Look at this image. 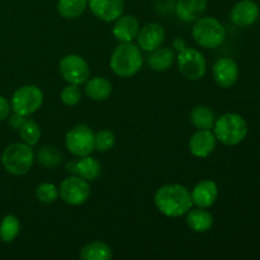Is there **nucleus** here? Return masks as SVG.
<instances>
[{"mask_svg":"<svg viewBox=\"0 0 260 260\" xmlns=\"http://www.w3.org/2000/svg\"><path fill=\"white\" fill-rule=\"evenodd\" d=\"M61 102L68 107H74L80 102L81 91L79 89V85L75 84H69L61 91Z\"/></svg>","mask_w":260,"mask_h":260,"instance_id":"31","label":"nucleus"},{"mask_svg":"<svg viewBox=\"0 0 260 260\" xmlns=\"http://www.w3.org/2000/svg\"><path fill=\"white\" fill-rule=\"evenodd\" d=\"M173 47H174V50H177L178 52H180V51L184 50V48L187 47V43H185V41L183 40V38L177 37L173 41Z\"/></svg>","mask_w":260,"mask_h":260,"instance_id":"34","label":"nucleus"},{"mask_svg":"<svg viewBox=\"0 0 260 260\" xmlns=\"http://www.w3.org/2000/svg\"><path fill=\"white\" fill-rule=\"evenodd\" d=\"M60 152L52 146H45L38 151V160L47 168H55L61 162Z\"/></svg>","mask_w":260,"mask_h":260,"instance_id":"30","label":"nucleus"},{"mask_svg":"<svg viewBox=\"0 0 260 260\" xmlns=\"http://www.w3.org/2000/svg\"><path fill=\"white\" fill-rule=\"evenodd\" d=\"M140 30L139 20L134 15H121L116 19L113 27V36L119 42H132Z\"/></svg>","mask_w":260,"mask_h":260,"instance_id":"18","label":"nucleus"},{"mask_svg":"<svg viewBox=\"0 0 260 260\" xmlns=\"http://www.w3.org/2000/svg\"><path fill=\"white\" fill-rule=\"evenodd\" d=\"M33 162H35V152H33L32 146L25 142H15V144L9 145L3 151V168L12 175L20 177V175L27 174L32 169Z\"/></svg>","mask_w":260,"mask_h":260,"instance_id":"4","label":"nucleus"},{"mask_svg":"<svg viewBox=\"0 0 260 260\" xmlns=\"http://www.w3.org/2000/svg\"><path fill=\"white\" fill-rule=\"evenodd\" d=\"M213 79L221 88H231L239 79V66L231 57L217 60L212 69Z\"/></svg>","mask_w":260,"mask_h":260,"instance_id":"11","label":"nucleus"},{"mask_svg":"<svg viewBox=\"0 0 260 260\" xmlns=\"http://www.w3.org/2000/svg\"><path fill=\"white\" fill-rule=\"evenodd\" d=\"M65 145L74 156H88L94 151V132L85 124L74 126L66 134Z\"/></svg>","mask_w":260,"mask_h":260,"instance_id":"8","label":"nucleus"},{"mask_svg":"<svg viewBox=\"0 0 260 260\" xmlns=\"http://www.w3.org/2000/svg\"><path fill=\"white\" fill-rule=\"evenodd\" d=\"M215 136L221 144L228 146H236L245 140L248 135V123L236 113L222 114L215 122Z\"/></svg>","mask_w":260,"mask_h":260,"instance_id":"3","label":"nucleus"},{"mask_svg":"<svg viewBox=\"0 0 260 260\" xmlns=\"http://www.w3.org/2000/svg\"><path fill=\"white\" fill-rule=\"evenodd\" d=\"M20 230V222L14 215H7L0 222V239L3 243L15 240Z\"/></svg>","mask_w":260,"mask_h":260,"instance_id":"27","label":"nucleus"},{"mask_svg":"<svg viewBox=\"0 0 260 260\" xmlns=\"http://www.w3.org/2000/svg\"><path fill=\"white\" fill-rule=\"evenodd\" d=\"M23 119H24V117L19 116V114H17V113H14V114H13V116L9 118L10 126H12L14 129H18V128H19L20 124H22Z\"/></svg>","mask_w":260,"mask_h":260,"instance_id":"33","label":"nucleus"},{"mask_svg":"<svg viewBox=\"0 0 260 260\" xmlns=\"http://www.w3.org/2000/svg\"><path fill=\"white\" fill-rule=\"evenodd\" d=\"M80 258L84 260H109L112 259V249L106 243L93 241L81 248Z\"/></svg>","mask_w":260,"mask_h":260,"instance_id":"23","label":"nucleus"},{"mask_svg":"<svg viewBox=\"0 0 260 260\" xmlns=\"http://www.w3.org/2000/svg\"><path fill=\"white\" fill-rule=\"evenodd\" d=\"M259 7L253 0H241L231 9V22L238 27H249L259 18Z\"/></svg>","mask_w":260,"mask_h":260,"instance_id":"15","label":"nucleus"},{"mask_svg":"<svg viewBox=\"0 0 260 260\" xmlns=\"http://www.w3.org/2000/svg\"><path fill=\"white\" fill-rule=\"evenodd\" d=\"M58 196L65 203L70 206H80L89 200L90 187L88 180L79 175L69 177L61 183Z\"/></svg>","mask_w":260,"mask_h":260,"instance_id":"9","label":"nucleus"},{"mask_svg":"<svg viewBox=\"0 0 260 260\" xmlns=\"http://www.w3.org/2000/svg\"><path fill=\"white\" fill-rule=\"evenodd\" d=\"M73 174L79 175L86 180H95L101 174V164L90 155L83 156L79 161H74Z\"/></svg>","mask_w":260,"mask_h":260,"instance_id":"21","label":"nucleus"},{"mask_svg":"<svg viewBox=\"0 0 260 260\" xmlns=\"http://www.w3.org/2000/svg\"><path fill=\"white\" fill-rule=\"evenodd\" d=\"M190 122L198 129H211L215 126V114L207 107H196L190 113Z\"/></svg>","mask_w":260,"mask_h":260,"instance_id":"25","label":"nucleus"},{"mask_svg":"<svg viewBox=\"0 0 260 260\" xmlns=\"http://www.w3.org/2000/svg\"><path fill=\"white\" fill-rule=\"evenodd\" d=\"M36 198L40 202L50 205L58 198V188L52 183H42L36 188Z\"/></svg>","mask_w":260,"mask_h":260,"instance_id":"29","label":"nucleus"},{"mask_svg":"<svg viewBox=\"0 0 260 260\" xmlns=\"http://www.w3.org/2000/svg\"><path fill=\"white\" fill-rule=\"evenodd\" d=\"M60 73L69 84L81 85L88 81L90 69H89L88 62L81 56L73 53V55L65 56L60 61Z\"/></svg>","mask_w":260,"mask_h":260,"instance_id":"10","label":"nucleus"},{"mask_svg":"<svg viewBox=\"0 0 260 260\" xmlns=\"http://www.w3.org/2000/svg\"><path fill=\"white\" fill-rule=\"evenodd\" d=\"M112 71L121 78H131L142 68V53L139 46L122 42L112 53L109 61Z\"/></svg>","mask_w":260,"mask_h":260,"instance_id":"2","label":"nucleus"},{"mask_svg":"<svg viewBox=\"0 0 260 260\" xmlns=\"http://www.w3.org/2000/svg\"><path fill=\"white\" fill-rule=\"evenodd\" d=\"M218 196V188L213 180H202L193 188L190 193L193 205L201 208H208L215 205Z\"/></svg>","mask_w":260,"mask_h":260,"instance_id":"16","label":"nucleus"},{"mask_svg":"<svg viewBox=\"0 0 260 260\" xmlns=\"http://www.w3.org/2000/svg\"><path fill=\"white\" fill-rule=\"evenodd\" d=\"M137 45L141 50L152 52L156 48L161 47L165 40V29L159 23H149L139 30L137 35Z\"/></svg>","mask_w":260,"mask_h":260,"instance_id":"12","label":"nucleus"},{"mask_svg":"<svg viewBox=\"0 0 260 260\" xmlns=\"http://www.w3.org/2000/svg\"><path fill=\"white\" fill-rule=\"evenodd\" d=\"M90 12L103 22H113L123 14L124 0H88Z\"/></svg>","mask_w":260,"mask_h":260,"instance_id":"13","label":"nucleus"},{"mask_svg":"<svg viewBox=\"0 0 260 260\" xmlns=\"http://www.w3.org/2000/svg\"><path fill=\"white\" fill-rule=\"evenodd\" d=\"M113 91V86L108 79L103 76H95V78L88 79L85 83V93L93 101H106L111 96Z\"/></svg>","mask_w":260,"mask_h":260,"instance_id":"19","label":"nucleus"},{"mask_svg":"<svg viewBox=\"0 0 260 260\" xmlns=\"http://www.w3.org/2000/svg\"><path fill=\"white\" fill-rule=\"evenodd\" d=\"M178 69L184 78L189 80H200L203 78L207 70V62L201 51L196 48L185 47L178 52L177 57Z\"/></svg>","mask_w":260,"mask_h":260,"instance_id":"7","label":"nucleus"},{"mask_svg":"<svg viewBox=\"0 0 260 260\" xmlns=\"http://www.w3.org/2000/svg\"><path fill=\"white\" fill-rule=\"evenodd\" d=\"M43 103V93L37 85H24L17 89L12 96L10 107L14 113L27 117L36 113Z\"/></svg>","mask_w":260,"mask_h":260,"instance_id":"6","label":"nucleus"},{"mask_svg":"<svg viewBox=\"0 0 260 260\" xmlns=\"http://www.w3.org/2000/svg\"><path fill=\"white\" fill-rule=\"evenodd\" d=\"M17 131L19 132V136L23 140V142H25L29 146L37 145L41 139V128L33 119H23L22 124H20Z\"/></svg>","mask_w":260,"mask_h":260,"instance_id":"26","label":"nucleus"},{"mask_svg":"<svg viewBox=\"0 0 260 260\" xmlns=\"http://www.w3.org/2000/svg\"><path fill=\"white\" fill-rule=\"evenodd\" d=\"M207 0H177L175 14L184 22H196L207 9Z\"/></svg>","mask_w":260,"mask_h":260,"instance_id":"17","label":"nucleus"},{"mask_svg":"<svg viewBox=\"0 0 260 260\" xmlns=\"http://www.w3.org/2000/svg\"><path fill=\"white\" fill-rule=\"evenodd\" d=\"M187 225L196 233H206L213 225V217L205 208H190L187 212Z\"/></svg>","mask_w":260,"mask_h":260,"instance_id":"20","label":"nucleus"},{"mask_svg":"<svg viewBox=\"0 0 260 260\" xmlns=\"http://www.w3.org/2000/svg\"><path fill=\"white\" fill-rule=\"evenodd\" d=\"M175 61V53L169 47H159L152 51L149 57V65L155 71H167Z\"/></svg>","mask_w":260,"mask_h":260,"instance_id":"22","label":"nucleus"},{"mask_svg":"<svg viewBox=\"0 0 260 260\" xmlns=\"http://www.w3.org/2000/svg\"><path fill=\"white\" fill-rule=\"evenodd\" d=\"M196 43L205 48H217L226 40V29L220 20L213 17H203L196 20L192 28Z\"/></svg>","mask_w":260,"mask_h":260,"instance_id":"5","label":"nucleus"},{"mask_svg":"<svg viewBox=\"0 0 260 260\" xmlns=\"http://www.w3.org/2000/svg\"><path fill=\"white\" fill-rule=\"evenodd\" d=\"M154 202L160 213L168 217L187 215L193 202L190 192L180 184H167L160 187L154 196Z\"/></svg>","mask_w":260,"mask_h":260,"instance_id":"1","label":"nucleus"},{"mask_svg":"<svg viewBox=\"0 0 260 260\" xmlns=\"http://www.w3.org/2000/svg\"><path fill=\"white\" fill-rule=\"evenodd\" d=\"M10 111H12V107H10V103L8 102V99L0 95V122L9 118Z\"/></svg>","mask_w":260,"mask_h":260,"instance_id":"32","label":"nucleus"},{"mask_svg":"<svg viewBox=\"0 0 260 260\" xmlns=\"http://www.w3.org/2000/svg\"><path fill=\"white\" fill-rule=\"evenodd\" d=\"M217 139L211 129H198L189 140V151L193 156L207 157L215 151Z\"/></svg>","mask_w":260,"mask_h":260,"instance_id":"14","label":"nucleus"},{"mask_svg":"<svg viewBox=\"0 0 260 260\" xmlns=\"http://www.w3.org/2000/svg\"><path fill=\"white\" fill-rule=\"evenodd\" d=\"M88 0H58L57 10L65 19H76L85 12Z\"/></svg>","mask_w":260,"mask_h":260,"instance_id":"24","label":"nucleus"},{"mask_svg":"<svg viewBox=\"0 0 260 260\" xmlns=\"http://www.w3.org/2000/svg\"><path fill=\"white\" fill-rule=\"evenodd\" d=\"M114 145H116V136L109 129H102L98 134H94V150L106 152L113 149Z\"/></svg>","mask_w":260,"mask_h":260,"instance_id":"28","label":"nucleus"}]
</instances>
